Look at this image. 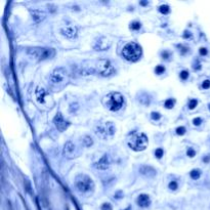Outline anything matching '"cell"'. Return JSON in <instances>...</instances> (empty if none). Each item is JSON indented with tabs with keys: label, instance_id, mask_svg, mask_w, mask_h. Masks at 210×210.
I'll return each mask as SVG.
<instances>
[{
	"label": "cell",
	"instance_id": "obj_1",
	"mask_svg": "<svg viewBox=\"0 0 210 210\" xmlns=\"http://www.w3.org/2000/svg\"><path fill=\"white\" fill-rule=\"evenodd\" d=\"M104 105L109 110L116 112L122 108L124 104V97L120 92H111L104 97Z\"/></svg>",
	"mask_w": 210,
	"mask_h": 210
},
{
	"label": "cell",
	"instance_id": "obj_2",
	"mask_svg": "<svg viewBox=\"0 0 210 210\" xmlns=\"http://www.w3.org/2000/svg\"><path fill=\"white\" fill-rule=\"evenodd\" d=\"M122 54L125 58V60L129 62H136L142 56V48L135 42H128L123 47Z\"/></svg>",
	"mask_w": 210,
	"mask_h": 210
},
{
	"label": "cell",
	"instance_id": "obj_3",
	"mask_svg": "<svg viewBox=\"0 0 210 210\" xmlns=\"http://www.w3.org/2000/svg\"><path fill=\"white\" fill-rule=\"evenodd\" d=\"M27 53L37 61H44L52 59L55 54V50L53 48H47V47H31L28 48Z\"/></svg>",
	"mask_w": 210,
	"mask_h": 210
},
{
	"label": "cell",
	"instance_id": "obj_4",
	"mask_svg": "<svg viewBox=\"0 0 210 210\" xmlns=\"http://www.w3.org/2000/svg\"><path fill=\"white\" fill-rule=\"evenodd\" d=\"M128 146L133 151H143L148 146V137L145 133L132 132L128 138Z\"/></svg>",
	"mask_w": 210,
	"mask_h": 210
},
{
	"label": "cell",
	"instance_id": "obj_5",
	"mask_svg": "<svg viewBox=\"0 0 210 210\" xmlns=\"http://www.w3.org/2000/svg\"><path fill=\"white\" fill-rule=\"evenodd\" d=\"M75 186L79 192L87 193V192H89V191L92 190L94 185H93V181L90 177H88L87 175L80 174L76 177Z\"/></svg>",
	"mask_w": 210,
	"mask_h": 210
},
{
	"label": "cell",
	"instance_id": "obj_6",
	"mask_svg": "<svg viewBox=\"0 0 210 210\" xmlns=\"http://www.w3.org/2000/svg\"><path fill=\"white\" fill-rule=\"evenodd\" d=\"M95 71L104 77H108L115 73V69L109 60H100L96 63Z\"/></svg>",
	"mask_w": 210,
	"mask_h": 210
},
{
	"label": "cell",
	"instance_id": "obj_7",
	"mask_svg": "<svg viewBox=\"0 0 210 210\" xmlns=\"http://www.w3.org/2000/svg\"><path fill=\"white\" fill-rule=\"evenodd\" d=\"M67 71L64 68H58L51 73L50 75V83L52 85H60L67 81Z\"/></svg>",
	"mask_w": 210,
	"mask_h": 210
},
{
	"label": "cell",
	"instance_id": "obj_8",
	"mask_svg": "<svg viewBox=\"0 0 210 210\" xmlns=\"http://www.w3.org/2000/svg\"><path fill=\"white\" fill-rule=\"evenodd\" d=\"M96 134L102 137H107L108 135H113L115 132V127H114L112 122H107L103 125L97 126L96 128Z\"/></svg>",
	"mask_w": 210,
	"mask_h": 210
},
{
	"label": "cell",
	"instance_id": "obj_9",
	"mask_svg": "<svg viewBox=\"0 0 210 210\" xmlns=\"http://www.w3.org/2000/svg\"><path fill=\"white\" fill-rule=\"evenodd\" d=\"M53 123H54L55 127L58 128V130L60 131H65L68 128V126L70 125V123L64 119V117L61 113H58L55 115L54 119H53Z\"/></svg>",
	"mask_w": 210,
	"mask_h": 210
},
{
	"label": "cell",
	"instance_id": "obj_10",
	"mask_svg": "<svg viewBox=\"0 0 210 210\" xmlns=\"http://www.w3.org/2000/svg\"><path fill=\"white\" fill-rule=\"evenodd\" d=\"M61 33L64 36H66L67 38L72 39V38H75L77 36V28L73 25H67L61 29Z\"/></svg>",
	"mask_w": 210,
	"mask_h": 210
},
{
	"label": "cell",
	"instance_id": "obj_11",
	"mask_svg": "<svg viewBox=\"0 0 210 210\" xmlns=\"http://www.w3.org/2000/svg\"><path fill=\"white\" fill-rule=\"evenodd\" d=\"M111 46V41H109L106 37H101L95 42L94 49L95 50H107Z\"/></svg>",
	"mask_w": 210,
	"mask_h": 210
},
{
	"label": "cell",
	"instance_id": "obj_12",
	"mask_svg": "<svg viewBox=\"0 0 210 210\" xmlns=\"http://www.w3.org/2000/svg\"><path fill=\"white\" fill-rule=\"evenodd\" d=\"M109 166H110V160H109V157L107 155L103 156L100 159V161H97L94 164V167L96 169H100V170H106L109 168Z\"/></svg>",
	"mask_w": 210,
	"mask_h": 210
},
{
	"label": "cell",
	"instance_id": "obj_13",
	"mask_svg": "<svg viewBox=\"0 0 210 210\" xmlns=\"http://www.w3.org/2000/svg\"><path fill=\"white\" fill-rule=\"evenodd\" d=\"M75 150H76L75 145H74L72 142H70V140H69V142H67L66 144H65L64 155L66 156V157H68V158L74 157V153H75Z\"/></svg>",
	"mask_w": 210,
	"mask_h": 210
},
{
	"label": "cell",
	"instance_id": "obj_14",
	"mask_svg": "<svg viewBox=\"0 0 210 210\" xmlns=\"http://www.w3.org/2000/svg\"><path fill=\"white\" fill-rule=\"evenodd\" d=\"M32 13V18H33L34 22L35 23H40L41 21H43L45 19V12L42 10H39V9H34V10H31Z\"/></svg>",
	"mask_w": 210,
	"mask_h": 210
},
{
	"label": "cell",
	"instance_id": "obj_15",
	"mask_svg": "<svg viewBox=\"0 0 210 210\" xmlns=\"http://www.w3.org/2000/svg\"><path fill=\"white\" fill-rule=\"evenodd\" d=\"M150 203H151L150 197L146 194L139 195L138 198H137V204H138L140 207H147V206L150 205Z\"/></svg>",
	"mask_w": 210,
	"mask_h": 210
},
{
	"label": "cell",
	"instance_id": "obj_16",
	"mask_svg": "<svg viewBox=\"0 0 210 210\" xmlns=\"http://www.w3.org/2000/svg\"><path fill=\"white\" fill-rule=\"evenodd\" d=\"M35 94H36V98H37L38 102L39 103L44 102V97H45V94H46V91H45V89L43 88V87L38 86L37 88H36Z\"/></svg>",
	"mask_w": 210,
	"mask_h": 210
},
{
	"label": "cell",
	"instance_id": "obj_17",
	"mask_svg": "<svg viewBox=\"0 0 210 210\" xmlns=\"http://www.w3.org/2000/svg\"><path fill=\"white\" fill-rule=\"evenodd\" d=\"M139 171H140L142 174L147 175V176H153V175L156 174L155 169H153V168L150 167V166H143V167H140Z\"/></svg>",
	"mask_w": 210,
	"mask_h": 210
},
{
	"label": "cell",
	"instance_id": "obj_18",
	"mask_svg": "<svg viewBox=\"0 0 210 210\" xmlns=\"http://www.w3.org/2000/svg\"><path fill=\"white\" fill-rule=\"evenodd\" d=\"M190 175L193 179H198L200 177V175H201V171L199 169H194V170H192L190 172Z\"/></svg>",
	"mask_w": 210,
	"mask_h": 210
},
{
	"label": "cell",
	"instance_id": "obj_19",
	"mask_svg": "<svg viewBox=\"0 0 210 210\" xmlns=\"http://www.w3.org/2000/svg\"><path fill=\"white\" fill-rule=\"evenodd\" d=\"M159 10H160V12L166 14V13H168L169 11H170V8H169V6H168L167 4H163L159 7Z\"/></svg>",
	"mask_w": 210,
	"mask_h": 210
},
{
	"label": "cell",
	"instance_id": "obj_20",
	"mask_svg": "<svg viewBox=\"0 0 210 210\" xmlns=\"http://www.w3.org/2000/svg\"><path fill=\"white\" fill-rule=\"evenodd\" d=\"M83 143L86 147H90L91 145H92V139H91V137H89V136H84Z\"/></svg>",
	"mask_w": 210,
	"mask_h": 210
},
{
	"label": "cell",
	"instance_id": "obj_21",
	"mask_svg": "<svg viewBox=\"0 0 210 210\" xmlns=\"http://www.w3.org/2000/svg\"><path fill=\"white\" fill-rule=\"evenodd\" d=\"M174 103H175V101L174 100H167L165 102V107L167 109H171V108H173V106H174Z\"/></svg>",
	"mask_w": 210,
	"mask_h": 210
},
{
	"label": "cell",
	"instance_id": "obj_22",
	"mask_svg": "<svg viewBox=\"0 0 210 210\" xmlns=\"http://www.w3.org/2000/svg\"><path fill=\"white\" fill-rule=\"evenodd\" d=\"M197 105H198L197 100H191L190 102H189V108H190L191 110H193V109H195L197 107Z\"/></svg>",
	"mask_w": 210,
	"mask_h": 210
},
{
	"label": "cell",
	"instance_id": "obj_23",
	"mask_svg": "<svg viewBox=\"0 0 210 210\" xmlns=\"http://www.w3.org/2000/svg\"><path fill=\"white\" fill-rule=\"evenodd\" d=\"M130 28L132 30H138L140 28V23L139 22H133L132 24L130 25Z\"/></svg>",
	"mask_w": 210,
	"mask_h": 210
},
{
	"label": "cell",
	"instance_id": "obj_24",
	"mask_svg": "<svg viewBox=\"0 0 210 210\" xmlns=\"http://www.w3.org/2000/svg\"><path fill=\"white\" fill-rule=\"evenodd\" d=\"M176 133L179 135H182L186 133V128H185L184 126H180V127H177L176 128Z\"/></svg>",
	"mask_w": 210,
	"mask_h": 210
},
{
	"label": "cell",
	"instance_id": "obj_25",
	"mask_svg": "<svg viewBox=\"0 0 210 210\" xmlns=\"http://www.w3.org/2000/svg\"><path fill=\"white\" fill-rule=\"evenodd\" d=\"M155 72L157 74H162V73H164V72H165V68H164L163 66H157V67H156V69H155Z\"/></svg>",
	"mask_w": 210,
	"mask_h": 210
},
{
	"label": "cell",
	"instance_id": "obj_26",
	"mask_svg": "<svg viewBox=\"0 0 210 210\" xmlns=\"http://www.w3.org/2000/svg\"><path fill=\"white\" fill-rule=\"evenodd\" d=\"M163 150L162 149H157V150L155 151V156L158 158V159H160V158H162V156H163Z\"/></svg>",
	"mask_w": 210,
	"mask_h": 210
},
{
	"label": "cell",
	"instance_id": "obj_27",
	"mask_svg": "<svg viewBox=\"0 0 210 210\" xmlns=\"http://www.w3.org/2000/svg\"><path fill=\"white\" fill-rule=\"evenodd\" d=\"M169 189H170V190H176L177 189V182L176 181H174V180H172V181H170V182H169Z\"/></svg>",
	"mask_w": 210,
	"mask_h": 210
},
{
	"label": "cell",
	"instance_id": "obj_28",
	"mask_svg": "<svg viewBox=\"0 0 210 210\" xmlns=\"http://www.w3.org/2000/svg\"><path fill=\"white\" fill-rule=\"evenodd\" d=\"M180 78L182 80H187L189 78V72L188 71H185V70H184V71L180 73Z\"/></svg>",
	"mask_w": 210,
	"mask_h": 210
},
{
	"label": "cell",
	"instance_id": "obj_29",
	"mask_svg": "<svg viewBox=\"0 0 210 210\" xmlns=\"http://www.w3.org/2000/svg\"><path fill=\"white\" fill-rule=\"evenodd\" d=\"M202 87H203L204 89H207L210 87V80H205V81L202 83Z\"/></svg>",
	"mask_w": 210,
	"mask_h": 210
},
{
	"label": "cell",
	"instance_id": "obj_30",
	"mask_svg": "<svg viewBox=\"0 0 210 210\" xmlns=\"http://www.w3.org/2000/svg\"><path fill=\"white\" fill-rule=\"evenodd\" d=\"M102 210H112V206L109 203H105L102 206Z\"/></svg>",
	"mask_w": 210,
	"mask_h": 210
},
{
	"label": "cell",
	"instance_id": "obj_31",
	"mask_svg": "<svg viewBox=\"0 0 210 210\" xmlns=\"http://www.w3.org/2000/svg\"><path fill=\"white\" fill-rule=\"evenodd\" d=\"M187 154H188L189 157H194L195 155H196V152H195V150H193V149H189L188 152H187Z\"/></svg>",
	"mask_w": 210,
	"mask_h": 210
},
{
	"label": "cell",
	"instance_id": "obj_32",
	"mask_svg": "<svg viewBox=\"0 0 210 210\" xmlns=\"http://www.w3.org/2000/svg\"><path fill=\"white\" fill-rule=\"evenodd\" d=\"M193 123H194L195 125H197V126L200 125V124L202 123V119H201V118H199V117H198V118H195V119L193 120Z\"/></svg>",
	"mask_w": 210,
	"mask_h": 210
},
{
	"label": "cell",
	"instance_id": "obj_33",
	"mask_svg": "<svg viewBox=\"0 0 210 210\" xmlns=\"http://www.w3.org/2000/svg\"><path fill=\"white\" fill-rule=\"evenodd\" d=\"M160 117H161V115H160L159 113H156V112H153V113H152V119L158 120Z\"/></svg>",
	"mask_w": 210,
	"mask_h": 210
},
{
	"label": "cell",
	"instance_id": "obj_34",
	"mask_svg": "<svg viewBox=\"0 0 210 210\" xmlns=\"http://www.w3.org/2000/svg\"><path fill=\"white\" fill-rule=\"evenodd\" d=\"M199 52H200V54H201V55H206V54H207V49H206L205 47H201V48H200V50H199Z\"/></svg>",
	"mask_w": 210,
	"mask_h": 210
},
{
	"label": "cell",
	"instance_id": "obj_35",
	"mask_svg": "<svg viewBox=\"0 0 210 210\" xmlns=\"http://www.w3.org/2000/svg\"><path fill=\"white\" fill-rule=\"evenodd\" d=\"M162 56H163V59H168L169 58V52H167V51H163V52H162Z\"/></svg>",
	"mask_w": 210,
	"mask_h": 210
},
{
	"label": "cell",
	"instance_id": "obj_36",
	"mask_svg": "<svg viewBox=\"0 0 210 210\" xmlns=\"http://www.w3.org/2000/svg\"><path fill=\"white\" fill-rule=\"evenodd\" d=\"M209 160H210V155H208L206 158H205V157L203 158V161H204V162H208V161H209Z\"/></svg>",
	"mask_w": 210,
	"mask_h": 210
},
{
	"label": "cell",
	"instance_id": "obj_37",
	"mask_svg": "<svg viewBox=\"0 0 210 210\" xmlns=\"http://www.w3.org/2000/svg\"><path fill=\"white\" fill-rule=\"evenodd\" d=\"M129 209H130V208H127V209H126V210H129Z\"/></svg>",
	"mask_w": 210,
	"mask_h": 210
},
{
	"label": "cell",
	"instance_id": "obj_38",
	"mask_svg": "<svg viewBox=\"0 0 210 210\" xmlns=\"http://www.w3.org/2000/svg\"><path fill=\"white\" fill-rule=\"evenodd\" d=\"M209 110H210V105H209Z\"/></svg>",
	"mask_w": 210,
	"mask_h": 210
}]
</instances>
